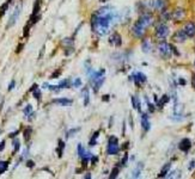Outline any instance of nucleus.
Returning <instances> with one entry per match:
<instances>
[{
	"instance_id": "12",
	"label": "nucleus",
	"mask_w": 195,
	"mask_h": 179,
	"mask_svg": "<svg viewBox=\"0 0 195 179\" xmlns=\"http://www.w3.org/2000/svg\"><path fill=\"white\" fill-rule=\"evenodd\" d=\"M109 43L113 44V45H115V47H120L122 44V37H121V35L118 34V32H114L109 37Z\"/></svg>"
},
{
	"instance_id": "49",
	"label": "nucleus",
	"mask_w": 195,
	"mask_h": 179,
	"mask_svg": "<svg viewBox=\"0 0 195 179\" xmlns=\"http://www.w3.org/2000/svg\"><path fill=\"white\" fill-rule=\"evenodd\" d=\"M37 87H38V86H37V84H34V85L31 86V88H30V92H32L34 90H35V88H37Z\"/></svg>"
},
{
	"instance_id": "32",
	"label": "nucleus",
	"mask_w": 195,
	"mask_h": 179,
	"mask_svg": "<svg viewBox=\"0 0 195 179\" xmlns=\"http://www.w3.org/2000/svg\"><path fill=\"white\" fill-rule=\"evenodd\" d=\"M12 145H13V152L17 153V152L19 150V148H20V142H19V140H18V138H15V140H13V143H12Z\"/></svg>"
},
{
	"instance_id": "45",
	"label": "nucleus",
	"mask_w": 195,
	"mask_h": 179,
	"mask_svg": "<svg viewBox=\"0 0 195 179\" xmlns=\"http://www.w3.org/2000/svg\"><path fill=\"white\" fill-rule=\"evenodd\" d=\"M23 47H24V44L20 43V44L17 47V50H16V52H17V53H20V52H22V49H23Z\"/></svg>"
},
{
	"instance_id": "20",
	"label": "nucleus",
	"mask_w": 195,
	"mask_h": 179,
	"mask_svg": "<svg viewBox=\"0 0 195 179\" xmlns=\"http://www.w3.org/2000/svg\"><path fill=\"white\" fill-rule=\"evenodd\" d=\"M141 48H142V52L149 54L151 52V42L149 40H144L142 41V44H141Z\"/></svg>"
},
{
	"instance_id": "37",
	"label": "nucleus",
	"mask_w": 195,
	"mask_h": 179,
	"mask_svg": "<svg viewBox=\"0 0 195 179\" xmlns=\"http://www.w3.org/2000/svg\"><path fill=\"white\" fill-rule=\"evenodd\" d=\"M62 44H65L66 47H71V45H73V40L72 38H65L62 41Z\"/></svg>"
},
{
	"instance_id": "15",
	"label": "nucleus",
	"mask_w": 195,
	"mask_h": 179,
	"mask_svg": "<svg viewBox=\"0 0 195 179\" xmlns=\"http://www.w3.org/2000/svg\"><path fill=\"white\" fill-rule=\"evenodd\" d=\"M53 103L55 104H59L61 106H70L73 104V100L72 99H68V98H58V99H54Z\"/></svg>"
},
{
	"instance_id": "21",
	"label": "nucleus",
	"mask_w": 195,
	"mask_h": 179,
	"mask_svg": "<svg viewBox=\"0 0 195 179\" xmlns=\"http://www.w3.org/2000/svg\"><path fill=\"white\" fill-rule=\"evenodd\" d=\"M170 167H171V164H165V165H164V167L162 169V171L159 172L158 177H159V178H164V177H166V174L169 173V171H170Z\"/></svg>"
},
{
	"instance_id": "3",
	"label": "nucleus",
	"mask_w": 195,
	"mask_h": 179,
	"mask_svg": "<svg viewBox=\"0 0 195 179\" xmlns=\"http://www.w3.org/2000/svg\"><path fill=\"white\" fill-rule=\"evenodd\" d=\"M158 52H159V54L163 57L169 59V57L171 56V54H172V47H171V44H169L168 42L162 41V42L158 43Z\"/></svg>"
},
{
	"instance_id": "27",
	"label": "nucleus",
	"mask_w": 195,
	"mask_h": 179,
	"mask_svg": "<svg viewBox=\"0 0 195 179\" xmlns=\"http://www.w3.org/2000/svg\"><path fill=\"white\" fill-rule=\"evenodd\" d=\"M71 86V81H70V79H63V80H61L60 81V84H59V87L62 90V88H68Z\"/></svg>"
},
{
	"instance_id": "50",
	"label": "nucleus",
	"mask_w": 195,
	"mask_h": 179,
	"mask_svg": "<svg viewBox=\"0 0 195 179\" xmlns=\"http://www.w3.org/2000/svg\"><path fill=\"white\" fill-rule=\"evenodd\" d=\"M59 74H60V71H58V72H56V73H54V74H53V75H51V78H56V76H58V75H59Z\"/></svg>"
},
{
	"instance_id": "26",
	"label": "nucleus",
	"mask_w": 195,
	"mask_h": 179,
	"mask_svg": "<svg viewBox=\"0 0 195 179\" xmlns=\"http://www.w3.org/2000/svg\"><path fill=\"white\" fill-rule=\"evenodd\" d=\"M98 135H99V131H98V130H97V131H95V134L92 135V137H91L90 142H89V146L94 147V146L97 143V137H98Z\"/></svg>"
},
{
	"instance_id": "11",
	"label": "nucleus",
	"mask_w": 195,
	"mask_h": 179,
	"mask_svg": "<svg viewBox=\"0 0 195 179\" xmlns=\"http://www.w3.org/2000/svg\"><path fill=\"white\" fill-rule=\"evenodd\" d=\"M183 31L188 37H194L195 36V23L194 22H188L183 27Z\"/></svg>"
},
{
	"instance_id": "6",
	"label": "nucleus",
	"mask_w": 195,
	"mask_h": 179,
	"mask_svg": "<svg viewBox=\"0 0 195 179\" xmlns=\"http://www.w3.org/2000/svg\"><path fill=\"white\" fill-rule=\"evenodd\" d=\"M156 37L159 38V40H164V38L169 35V27L164 23H161L159 25H157L156 28Z\"/></svg>"
},
{
	"instance_id": "53",
	"label": "nucleus",
	"mask_w": 195,
	"mask_h": 179,
	"mask_svg": "<svg viewBox=\"0 0 195 179\" xmlns=\"http://www.w3.org/2000/svg\"><path fill=\"white\" fill-rule=\"evenodd\" d=\"M84 178H86V179H89V178H91V176H90V173H86Z\"/></svg>"
},
{
	"instance_id": "1",
	"label": "nucleus",
	"mask_w": 195,
	"mask_h": 179,
	"mask_svg": "<svg viewBox=\"0 0 195 179\" xmlns=\"http://www.w3.org/2000/svg\"><path fill=\"white\" fill-rule=\"evenodd\" d=\"M118 17L119 15L114 7L103 6L91 17V29L98 36H104L109 32L111 24L118 20Z\"/></svg>"
},
{
	"instance_id": "29",
	"label": "nucleus",
	"mask_w": 195,
	"mask_h": 179,
	"mask_svg": "<svg viewBox=\"0 0 195 179\" xmlns=\"http://www.w3.org/2000/svg\"><path fill=\"white\" fill-rule=\"evenodd\" d=\"M119 173H120V169L118 167V166H116V167H114V169L111 170V173H110L109 178H110V179H115V178H118Z\"/></svg>"
},
{
	"instance_id": "19",
	"label": "nucleus",
	"mask_w": 195,
	"mask_h": 179,
	"mask_svg": "<svg viewBox=\"0 0 195 179\" xmlns=\"http://www.w3.org/2000/svg\"><path fill=\"white\" fill-rule=\"evenodd\" d=\"M169 100H170V97H169L168 94H164L159 100H157V106H158V109H163V106L168 103Z\"/></svg>"
},
{
	"instance_id": "8",
	"label": "nucleus",
	"mask_w": 195,
	"mask_h": 179,
	"mask_svg": "<svg viewBox=\"0 0 195 179\" xmlns=\"http://www.w3.org/2000/svg\"><path fill=\"white\" fill-rule=\"evenodd\" d=\"M129 79H132L137 86H141L142 84H145L147 81V78H146V75L144 73H141V72H135L131 78Z\"/></svg>"
},
{
	"instance_id": "43",
	"label": "nucleus",
	"mask_w": 195,
	"mask_h": 179,
	"mask_svg": "<svg viewBox=\"0 0 195 179\" xmlns=\"http://www.w3.org/2000/svg\"><path fill=\"white\" fill-rule=\"evenodd\" d=\"M27 166H28L29 169H32L34 166H35V162H34V161H31V160H29V161H27Z\"/></svg>"
},
{
	"instance_id": "44",
	"label": "nucleus",
	"mask_w": 195,
	"mask_h": 179,
	"mask_svg": "<svg viewBox=\"0 0 195 179\" xmlns=\"http://www.w3.org/2000/svg\"><path fill=\"white\" fill-rule=\"evenodd\" d=\"M191 86H193V88L195 90V74L191 75Z\"/></svg>"
},
{
	"instance_id": "7",
	"label": "nucleus",
	"mask_w": 195,
	"mask_h": 179,
	"mask_svg": "<svg viewBox=\"0 0 195 179\" xmlns=\"http://www.w3.org/2000/svg\"><path fill=\"white\" fill-rule=\"evenodd\" d=\"M145 32H146V28L142 27V25H141L140 23L135 22V23L133 24V27H132V34L134 35V37H137V38H141L142 36L145 35Z\"/></svg>"
},
{
	"instance_id": "9",
	"label": "nucleus",
	"mask_w": 195,
	"mask_h": 179,
	"mask_svg": "<svg viewBox=\"0 0 195 179\" xmlns=\"http://www.w3.org/2000/svg\"><path fill=\"white\" fill-rule=\"evenodd\" d=\"M186 10H183L182 7H177L172 13H171V19L176 20V22H181L186 18Z\"/></svg>"
},
{
	"instance_id": "35",
	"label": "nucleus",
	"mask_w": 195,
	"mask_h": 179,
	"mask_svg": "<svg viewBox=\"0 0 195 179\" xmlns=\"http://www.w3.org/2000/svg\"><path fill=\"white\" fill-rule=\"evenodd\" d=\"M32 94H34V97H35L37 100H40V99H41V90L38 88V87L35 88L34 91H32Z\"/></svg>"
},
{
	"instance_id": "10",
	"label": "nucleus",
	"mask_w": 195,
	"mask_h": 179,
	"mask_svg": "<svg viewBox=\"0 0 195 179\" xmlns=\"http://www.w3.org/2000/svg\"><path fill=\"white\" fill-rule=\"evenodd\" d=\"M188 38V36L186 35V32L183 31V29L182 30H177L175 34H174V36H172V41L174 42H177V43H183Z\"/></svg>"
},
{
	"instance_id": "48",
	"label": "nucleus",
	"mask_w": 195,
	"mask_h": 179,
	"mask_svg": "<svg viewBox=\"0 0 195 179\" xmlns=\"http://www.w3.org/2000/svg\"><path fill=\"white\" fill-rule=\"evenodd\" d=\"M4 148H5V141H1L0 142V152L4 150Z\"/></svg>"
},
{
	"instance_id": "36",
	"label": "nucleus",
	"mask_w": 195,
	"mask_h": 179,
	"mask_svg": "<svg viewBox=\"0 0 195 179\" xmlns=\"http://www.w3.org/2000/svg\"><path fill=\"white\" fill-rule=\"evenodd\" d=\"M30 28H31V25L28 23L27 25L24 27V32H23V36L24 37H28L29 36V31H30Z\"/></svg>"
},
{
	"instance_id": "22",
	"label": "nucleus",
	"mask_w": 195,
	"mask_h": 179,
	"mask_svg": "<svg viewBox=\"0 0 195 179\" xmlns=\"http://www.w3.org/2000/svg\"><path fill=\"white\" fill-rule=\"evenodd\" d=\"M40 10H41V1H40V0H36L35 4H34L32 15H31V16H37V15H40Z\"/></svg>"
},
{
	"instance_id": "16",
	"label": "nucleus",
	"mask_w": 195,
	"mask_h": 179,
	"mask_svg": "<svg viewBox=\"0 0 195 179\" xmlns=\"http://www.w3.org/2000/svg\"><path fill=\"white\" fill-rule=\"evenodd\" d=\"M168 6V1L166 0H154V10L157 11H164Z\"/></svg>"
},
{
	"instance_id": "34",
	"label": "nucleus",
	"mask_w": 195,
	"mask_h": 179,
	"mask_svg": "<svg viewBox=\"0 0 195 179\" xmlns=\"http://www.w3.org/2000/svg\"><path fill=\"white\" fill-rule=\"evenodd\" d=\"M23 112H24V115H25V116H29V115H30V113H32V106H31L30 104H28L27 106H25V108H24Z\"/></svg>"
},
{
	"instance_id": "2",
	"label": "nucleus",
	"mask_w": 195,
	"mask_h": 179,
	"mask_svg": "<svg viewBox=\"0 0 195 179\" xmlns=\"http://www.w3.org/2000/svg\"><path fill=\"white\" fill-rule=\"evenodd\" d=\"M120 152V146H119V140L116 136H111L109 138V142H108V148H107V153L109 155H115L118 154Z\"/></svg>"
},
{
	"instance_id": "4",
	"label": "nucleus",
	"mask_w": 195,
	"mask_h": 179,
	"mask_svg": "<svg viewBox=\"0 0 195 179\" xmlns=\"http://www.w3.org/2000/svg\"><path fill=\"white\" fill-rule=\"evenodd\" d=\"M137 22L140 23V24L142 25V27L147 29L149 27H151V25L153 24L154 18H153V16H152L151 13H149V12H142L141 16L139 17V19H138Z\"/></svg>"
},
{
	"instance_id": "14",
	"label": "nucleus",
	"mask_w": 195,
	"mask_h": 179,
	"mask_svg": "<svg viewBox=\"0 0 195 179\" xmlns=\"http://www.w3.org/2000/svg\"><path fill=\"white\" fill-rule=\"evenodd\" d=\"M140 123H141L142 129H144L145 131H149V130H150L151 123H150V120H149L147 113H142V115H141V117H140Z\"/></svg>"
},
{
	"instance_id": "46",
	"label": "nucleus",
	"mask_w": 195,
	"mask_h": 179,
	"mask_svg": "<svg viewBox=\"0 0 195 179\" xmlns=\"http://www.w3.org/2000/svg\"><path fill=\"white\" fill-rule=\"evenodd\" d=\"M194 167H195V161L193 160V161H190V164H189V171H191Z\"/></svg>"
},
{
	"instance_id": "5",
	"label": "nucleus",
	"mask_w": 195,
	"mask_h": 179,
	"mask_svg": "<svg viewBox=\"0 0 195 179\" xmlns=\"http://www.w3.org/2000/svg\"><path fill=\"white\" fill-rule=\"evenodd\" d=\"M20 12H22V4H18V5L16 6L15 11H13V13L11 15V17H10V19H8V23H7V25H6L7 29H10L11 27H13V25L17 23L18 18H19V16H20Z\"/></svg>"
},
{
	"instance_id": "38",
	"label": "nucleus",
	"mask_w": 195,
	"mask_h": 179,
	"mask_svg": "<svg viewBox=\"0 0 195 179\" xmlns=\"http://www.w3.org/2000/svg\"><path fill=\"white\" fill-rule=\"evenodd\" d=\"M72 86H73V87H80V86H82V80H80L79 78L74 79V81L72 83Z\"/></svg>"
},
{
	"instance_id": "23",
	"label": "nucleus",
	"mask_w": 195,
	"mask_h": 179,
	"mask_svg": "<svg viewBox=\"0 0 195 179\" xmlns=\"http://www.w3.org/2000/svg\"><path fill=\"white\" fill-rule=\"evenodd\" d=\"M82 94L84 97V105L86 106L89 104V100H90V93H89V88L87 87H84L83 91H82Z\"/></svg>"
},
{
	"instance_id": "39",
	"label": "nucleus",
	"mask_w": 195,
	"mask_h": 179,
	"mask_svg": "<svg viewBox=\"0 0 195 179\" xmlns=\"http://www.w3.org/2000/svg\"><path fill=\"white\" fill-rule=\"evenodd\" d=\"M77 131H79V128H75V129H71V130L67 133V137H72V135H74Z\"/></svg>"
},
{
	"instance_id": "41",
	"label": "nucleus",
	"mask_w": 195,
	"mask_h": 179,
	"mask_svg": "<svg viewBox=\"0 0 195 179\" xmlns=\"http://www.w3.org/2000/svg\"><path fill=\"white\" fill-rule=\"evenodd\" d=\"M15 86H16V81L12 80V81L10 83V85H8V91H12V90L15 88Z\"/></svg>"
},
{
	"instance_id": "18",
	"label": "nucleus",
	"mask_w": 195,
	"mask_h": 179,
	"mask_svg": "<svg viewBox=\"0 0 195 179\" xmlns=\"http://www.w3.org/2000/svg\"><path fill=\"white\" fill-rule=\"evenodd\" d=\"M131 100H132V105H133V108H134L138 112H141V103H140L139 98L135 97V96H132V97H131Z\"/></svg>"
},
{
	"instance_id": "13",
	"label": "nucleus",
	"mask_w": 195,
	"mask_h": 179,
	"mask_svg": "<svg viewBox=\"0 0 195 179\" xmlns=\"http://www.w3.org/2000/svg\"><path fill=\"white\" fill-rule=\"evenodd\" d=\"M178 148L182 150V152H184V153H187L190 148H191V141L189 138H182L181 141H180V143H178Z\"/></svg>"
},
{
	"instance_id": "47",
	"label": "nucleus",
	"mask_w": 195,
	"mask_h": 179,
	"mask_svg": "<svg viewBox=\"0 0 195 179\" xmlns=\"http://www.w3.org/2000/svg\"><path fill=\"white\" fill-rule=\"evenodd\" d=\"M18 133H19V131H18V130H16L15 133H11V134H10L8 136H10L11 138H13V137H16V135H18Z\"/></svg>"
},
{
	"instance_id": "52",
	"label": "nucleus",
	"mask_w": 195,
	"mask_h": 179,
	"mask_svg": "<svg viewBox=\"0 0 195 179\" xmlns=\"http://www.w3.org/2000/svg\"><path fill=\"white\" fill-rule=\"evenodd\" d=\"M180 84H181V85H184V84H186V81L181 78V79H180Z\"/></svg>"
},
{
	"instance_id": "30",
	"label": "nucleus",
	"mask_w": 195,
	"mask_h": 179,
	"mask_svg": "<svg viewBox=\"0 0 195 179\" xmlns=\"http://www.w3.org/2000/svg\"><path fill=\"white\" fill-rule=\"evenodd\" d=\"M8 167V161H0V174H3Z\"/></svg>"
},
{
	"instance_id": "40",
	"label": "nucleus",
	"mask_w": 195,
	"mask_h": 179,
	"mask_svg": "<svg viewBox=\"0 0 195 179\" xmlns=\"http://www.w3.org/2000/svg\"><path fill=\"white\" fill-rule=\"evenodd\" d=\"M146 103H147V106H149V110H150V112H153V111H154V105H153L152 103H150L147 98H146Z\"/></svg>"
},
{
	"instance_id": "17",
	"label": "nucleus",
	"mask_w": 195,
	"mask_h": 179,
	"mask_svg": "<svg viewBox=\"0 0 195 179\" xmlns=\"http://www.w3.org/2000/svg\"><path fill=\"white\" fill-rule=\"evenodd\" d=\"M104 75L103 76H99V78H97L95 81H92V85H94V90L95 92H98V90L101 88V86L103 85V83H104Z\"/></svg>"
},
{
	"instance_id": "42",
	"label": "nucleus",
	"mask_w": 195,
	"mask_h": 179,
	"mask_svg": "<svg viewBox=\"0 0 195 179\" xmlns=\"http://www.w3.org/2000/svg\"><path fill=\"white\" fill-rule=\"evenodd\" d=\"M127 160H128V155L126 154L125 157H123V159H122V161H121V166H122V167H123V166H126V164H127Z\"/></svg>"
},
{
	"instance_id": "28",
	"label": "nucleus",
	"mask_w": 195,
	"mask_h": 179,
	"mask_svg": "<svg viewBox=\"0 0 195 179\" xmlns=\"http://www.w3.org/2000/svg\"><path fill=\"white\" fill-rule=\"evenodd\" d=\"M142 164H139L138 166H137V169L133 171V178H139L140 177V173H141V170H142Z\"/></svg>"
},
{
	"instance_id": "54",
	"label": "nucleus",
	"mask_w": 195,
	"mask_h": 179,
	"mask_svg": "<svg viewBox=\"0 0 195 179\" xmlns=\"http://www.w3.org/2000/svg\"><path fill=\"white\" fill-rule=\"evenodd\" d=\"M107 1H109V0H99V3H102V4H104V3H107Z\"/></svg>"
},
{
	"instance_id": "25",
	"label": "nucleus",
	"mask_w": 195,
	"mask_h": 179,
	"mask_svg": "<svg viewBox=\"0 0 195 179\" xmlns=\"http://www.w3.org/2000/svg\"><path fill=\"white\" fill-rule=\"evenodd\" d=\"M11 1H12V0H7V1H6L1 7H0V18H1V17L5 15V12L7 11V8H8L10 4H11Z\"/></svg>"
},
{
	"instance_id": "51",
	"label": "nucleus",
	"mask_w": 195,
	"mask_h": 179,
	"mask_svg": "<svg viewBox=\"0 0 195 179\" xmlns=\"http://www.w3.org/2000/svg\"><path fill=\"white\" fill-rule=\"evenodd\" d=\"M103 100H104V101H108V100H109V96H103Z\"/></svg>"
},
{
	"instance_id": "33",
	"label": "nucleus",
	"mask_w": 195,
	"mask_h": 179,
	"mask_svg": "<svg viewBox=\"0 0 195 179\" xmlns=\"http://www.w3.org/2000/svg\"><path fill=\"white\" fill-rule=\"evenodd\" d=\"M86 154V150L83 148V146L79 143L78 145V155H79V158H83L84 155Z\"/></svg>"
},
{
	"instance_id": "31",
	"label": "nucleus",
	"mask_w": 195,
	"mask_h": 179,
	"mask_svg": "<svg viewBox=\"0 0 195 179\" xmlns=\"http://www.w3.org/2000/svg\"><path fill=\"white\" fill-rule=\"evenodd\" d=\"M31 134H32V129H31V128H27V129L24 130V138H25V141H29Z\"/></svg>"
},
{
	"instance_id": "24",
	"label": "nucleus",
	"mask_w": 195,
	"mask_h": 179,
	"mask_svg": "<svg viewBox=\"0 0 195 179\" xmlns=\"http://www.w3.org/2000/svg\"><path fill=\"white\" fill-rule=\"evenodd\" d=\"M63 149H65V142L62 141V140H59V146L56 148V152H58V157L61 158L62 154H63Z\"/></svg>"
}]
</instances>
